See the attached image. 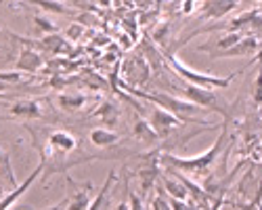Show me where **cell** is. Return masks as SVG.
I'll return each mask as SVG.
<instances>
[{
    "instance_id": "cell-1",
    "label": "cell",
    "mask_w": 262,
    "mask_h": 210,
    "mask_svg": "<svg viewBox=\"0 0 262 210\" xmlns=\"http://www.w3.org/2000/svg\"><path fill=\"white\" fill-rule=\"evenodd\" d=\"M225 141H227V133H223L221 137H218L214 141V145H210V150H206L204 154L189 156V158H181V156H174L170 152H164L160 156V164L168 166V168H177V171H183V173H191V175L204 177V175L210 173V168L214 166L218 154L223 152Z\"/></svg>"
},
{
    "instance_id": "cell-2",
    "label": "cell",
    "mask_w": 262,
    "mask_h": 210,
    "mask_svg": "<svg viewBox=\"0 0 262 210\" xmlns=\"http://www.w3.org/2000/svg\"><path fill=\"white\" fill-rule=\"evenodd\" d=\"M128 91L133 95H139L145 101H151V103L160 105V108H164V110H168L172 114L185 118L187 122L200 124V126H216V122H208V120L202 118L204 114H208V110L200 108L198 103H193V101H189L185 97H172L168 93H143V91H135V89H128Z\"/></svg>"
},
{
    "instance_id": "cell-3",
    "label": "cell",
    "mask_w": 262,
    "mask_h": 210,
    "mask_svg": "<svg viewBox=\"0 0 262 210\" xmlns=\"http://www.w3.org/2000/svg\"><path fill=\"white\" fill-rule=\"evenodd\" d=\"M168 63H170V68L174 70V74H177L179 78H183L185 82H191V84H198V87H204V89H229V84L231 80L237 76V74H242V72H235V74H229L225 78L221 76H212V74H204V72H198V70H193L189 68L185 61H181L179 57H174V55H168Z\"/></svg>"
},
{
    "instance_id": "cell-4",
    "label": "cell",
    "mask_w": 262,
    "mask_h": 210,
    "mask_svg": "<svg viewBox=\"0 0 262 210\" xmlns=\"http://www.w3.org/2000/svg\"><path fill=\"white\" fill-rule=\"evenodd\" d=\"M147 120H149L151 126L156 129V133L160 135V139H168V137H172V135H177L179 131L185 129V124H187L185 118H181V116H177V114H172V112L160 108V105L147 114Z\"/></svg>"
},
{
    "instance_id": "cell-5",
    "label": "cell",
    "mask_w": 262,
    "mask_h": 210,
    "mask_svg": "<svg viewBox=\"0 0 262 210\" xmlns=\"http://www.w3.org/2000/svg\"><path fill=\"white\" fill-rule=\"evenodd\" d=\"M181 95L193 103H198L200 108L208 110V112H218V114H225L227 108L221 103V97L216 95L214 89H204V87H198V84H191V82H185V87L181 89Z\"/></svg>"
},
{
    "instance_id": "cell-6",
    "label": "cell",
    "mask_w": 262,
    "mask_h": 210,
    "mask_svg": "<svg viewBox=\"0 0 262 210\" xmlns=\"http://www.w3.org/2000/svg\"><path fill=\"white\" fill-rule=\"evenodd\" d=\"M68 185H70V194L65 196L63 202L55 204L53 208L55 210H63V208H68V210H86V208H91V192H93V185L91 183H84V185H78L76 181L68 179Z\"/></svg>"
},
{
    "instance_id": "cell-7",
    "label": "cell",
    "mask_w": 262,
    "mask_h": 210,
    "mask_svg": "<svg viewBox=\"0 0 262 210\" xmlns=\"http://www.w3.org/2000/svg\"><path fill=\"white\" fill-rule=\"evenodd\" d=\"M42 173H45V158H42V162L36 166V171H34V173H32V175H30V177H28L24 183L17 185V187H13L9 194H5V198L0 200V210H7V208H11V206H13V204H15V202H17L21 196H24V194L28 192V189H30V187H32V185H34L38 179H40V175H42Z\"/></svg>"
},
{
    "instance_id": "cell-8",
    "label": "cell",
    "mask_w": 262,
    "mask_h": 210,
    "mask_svg": "<svg viewBox=\"0 0 262 210\" xmlns=\"http://www.w3.org/2000/svg\"><path fill=\"white\" fill-rule=\"evenodd\" d=\"M15 68L19 72H24V74H36V72H40L42 68H45V59H42V55L34 49H21Z\"/></svg>"
},
{
    "instance_id": "cell-9",
    "label": "cell",
    "mask_w": 262,
    "mask_h": 210,
    "mask_svg": "<svg viewBox=\"0 0 262 210\" xmlns=\"http://www.w3.org/2000/svg\"><path fill=\"white\" fill-rule=\"evenodd\" d=\"M47 145L57 154H72L78 147V139L70 131H55V133L49 135Z\"/></svg>"
},
{
    "instance_id": "cell-10",
    "label": "cell",
    "mask_w": 262,
    "mask_h": 210,
    "mask_svg": "<svg viewBox=\"0 0 262 210\" xmlns=\"http://www.w3.org/2000/svg\"><path fill=\"white\" fill-rule=\"evenodd\" d=\"M239 0H204L202 5V17L204 19H223L227 13H231L237 7Z\"/></svg>"
},
{
    "instance_id": "cell-11",
    "label": "cell",
    "mask_w": 262,
    "mask_h": 210,
    "mask_svg": "<svg viewBox=\"0 0 262 210\" xmlns=\"http://www.w3.org/2000/svg\"><path fill=\"white\" fill-rule=\"evenodd\" d=\"M11 114L15 118H42L45 110H42V101L38 99H24V101H15L11 105Z\"/></svg>"
},
{
    "instance_id": "cell-12",
    "label": "cell",
    "mask_w": 262,
    "mask_h": 210,
    "mask_svg": "<svg viewBox=\"0 0 262 210\" xmlns=\"http://www.w3.org/2000/svg\"><path fill=\"white\" fill-rule=\"evenodd\" d=\"M126 70H128V82H133V84H145L147 82V78H149V63L141 57V55H137V57H133V61H126Z\"/></svg>"
},
{
    "instance_id": "cell-13",
    "label": "cell",
    "mask_w": 262,
    "mask_h": 210,
    "mask_svg": "<svg viewBox=\"0 0 262 210\" xmlns=\"http://www.w3.org/2000/svg\"><path fill=\"white\" fill-rule=\"evenodd\" d=\"M57 99V105L63 110V112H68V114H76L80 110L86 108V103H89V97L82 95V93H61L55 97Z\"/></svg>"
},
{
    "instance_id": "cell-14",
    "label": "cell",
    "mask_w": 262,
    "mask_h": 210,
    "mask_svg": "<svg viewBox=\"0 0 262 210\" xmlns=\"http://www.w3.org/2000/svg\"><path fill=\"white\" fill-rule=\"evenodd\" d=\"M133 137L145 145H156L160 141V135L156 133V129L151 126V122L147 118H139L133 126Z\"/></svg>"
},
{
    "instance_id": "cell-15",
    "label": "cell",
    "mask_w": 262,
    "mask_h": 210,
    "mask_svg": "<svg viewBox=\"0 0 262 210\" xmlns=\"http://www.w3.org/2000/svg\"><path fill=\"white\" fill-rule=\"evenodd\" d=\"M89 139L95 147H99V150H107V147H112L120 141V135L114 133L112 129H107V126H97V129L91 131Z\"/></svg>"
},
{
    "instance_id": "cell-16",
    "label": "cell",
    "mask_w": 262,
    "mask_h": 210,
    "mask_svg": "<svg viewBox=\"0 0 262 210\" xmlns=\"http://www.w3.org/2000/svg\"><path fill=\"white\" fill-rule=\"evenodd\" d=\"M93 116L101 122V126H107V129H114V126L118 124V118H120V112L118 108L112 103V101H103L99 108L93 112Z\"/></svg>"
},
{
    "instance_id": "cell-17",
    "label": "cell",
    "mask_w": 262,
    "mask_h": 210,
    "mask_svg": "<svg viewBox=\"0 0 262 210\" xmlns=\"http://www.w3.org/2000/svg\"><path fill=\"white\" fill-rule=\"evenodd\" d=\"M256 51H258V40H256L254 36H244L235 47H231L229 51L221 53L218 57H248V55H252V53H256ZM218 57H216V59H218Z\"/></svg>"
},
{
    "instance_id": "cell-18",
    "label": "cell",
    "mask_w": 262,
    "mask_h": 210,
    "mask_svg": "<svg viewBox=\"0 0 262 210\" xmlns=\"http://www.w3.org/2000/svg\"><path fill=\"white\" fill-rule=\"evenodd\" d=\"M40 45L45 51H49L51 55H59V53H65V49H68V42H65V38L59 34V32H53V34H47L45 38L40 40Z\"/></svg>"
},
{
    "instance_id": "cell-19",
    "label": "cell",
    "mask_w": 262,
    "mask_h": 210,
    "mask_svg": "<svg viewBox=\"0 0 262 210\" xmlns=\"http://www.w3.org/2000/svg\"><path fill=\"white\" fill-rule=\"evenodd\" d=\"M30 3L40 7L42 13H55V15L68 13V7H65L63 3H59V0H30Z\"/></svg>"
},
{
    "instance_id": "cell-20",
    "label": "cell",
    "mask_w": 262,
    "mask_h": 210,
    "mask_svg": "<svg viewBox=\"0 0 262 210\" xmlns=\"http://www.w3.org/2000/svg\"><path fill=\"white\" fill-rule=\"evenodd\" d=\"M114 179H116V173L112 171L109 173V177H107V181H105V185H103V189L99 192V196L91 202V208H105V200H107V194H109V189H112V183H114Z\"/></svg>"
},
{
    "instance_id": "cell-21",
    "label": "cell",
    "mask_w": 262,
    "mask_h": 210,
    "mask_svg": "<svg viewBox=\"0 0 262 210\" xmlns=\"http://www.w3.org/2000/svg\"><path fill=\"white\" fill-rule=\"evenodd\" d=\"M34 26H36L40 32H45V34L59 32V30H57V26L53 24V21H51L49 17H45V15H36V17H34Z\"/></svg>"
},
{
    "instance_id": "cell-22",
    "label": "cell",
    "mask_w": 262,
    "mask_h": 210,
    "mask_svg": "<svg viewBox=\"0 0 262 210\" xmlns=\"http://www.w3.org/2000/svg\"><path fill=\"white\" fill-rule=\"evenodd\" d=\"M252 97H254V103H256V105H262V68H260V72H258V76H256Z\"/></svg>"
},
{
    "instance_id": "cell-23",
    "label": "cell",
    "mask_w": 262,
    "mask_h": 210,
    "mask_svg": "<svg viewBox=\"0 0 262 210\" xmlns=\"http://www.w3.org/2000/svg\"><path fill=\"white\" fill-rule=\"evenodd\" d=\"M202 5H204V0H183V13L185 15H193L198 9H202Z\"/></svg>"
},
{
    "instance_id": "cell-24",
    "label": "cell",
    "mask_w": 262,
    "mask_h": 210,
    "mask_svg": "<svg viewBox=\"0 0 262 210\" xmlns=\"http://www.w3.org/2000/svg\"><path fill=\"white\" fill-rule=\"evenodd\" d=\"M151 208H158V210H166V208H170V200L164 198V192H162V189L158 192V196L154 198V202H151Z\"/></svg>"
},
{
    "instance_id": "cell-25",
    "label": "cell",
    "mask_w": 262,
    "mask_h": 210,
    "mask_svg": "<svg viewBox=\"0 0 262 210\" xmlns=\"http://www.w3.org/2000/svg\"><path fill=\"white\" fill-rule=\"evenodd\" d=\"M82 34H84V28L80 24H72L68 28V32H65V36H68L70 40H78V38H82Z\"/></svg>"
},
{
    "instance_id": "cell-26",
    "label": "cell",
    "mask_w": 262,
    "mask_h": 210,
    "mask_svg": "<svg viewBox=\"0 0 262 210\" xmlns=\"http://www.w3.org/2000/svg\"><path fill=\"white\" fill-rule=\"evenodd\" d=\"M21 74L24 72H0V80H5V82H19L21 80Z\"/></svg>"
},
{
    "instance_id": "cell-27",
    "label": "cell",
    "mask_w": 262,
    "mask_h": 210,
    "mask_svg": "<svg viewBox=\"0 0 262 210\" xmlns=\"http://www.w3.org/2000/svg\"><path fill=\"white\" fill-rule=\"evenodd\" d=\"M5 89H7V82H5V80H0V93H3Z\"/></svg>"
},
{
    "instance_id": "cell-28",
    "label": "cell",
    "mask_w": 262,
    "mask_h": 210,
    "mask_svg": "<svg viewBox=\"0 0 262 210\" xmlns=\"http://www.w3.org/2000/svg\"><path fill=\"white\" fill-rule=\"evenodd\" d=\"M256 3H262V0H256Z\"/></svg>"
}]
</instances>
